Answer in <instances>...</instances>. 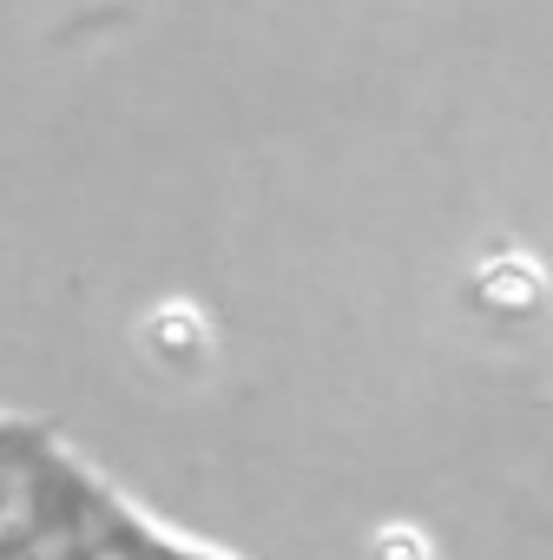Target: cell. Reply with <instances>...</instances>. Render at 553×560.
<instances>
[{
  "instance_id": "obj_2",
  "label": "cell",
  "mask_w": 553,
  "mask_h": 560,
  "mask_svg": "<svg viewBox=\"0 0 553 560\" xmlns=\"http://www.w3.org/2000/svg\"><path fill=\"white\" fill-rule=\"evenodd\" d=\"M139 343H145V357H152L158 370H172V376H191V370L211 357V330H204V317L185 311V304L152 311L145 330H139Z\"/></svg>"
},
{
  "instance_id": "obj_1",
  "label": "cell",
  "mask_w": 553,
  "mask_h": 560,
  "mask_svg": "<svg viewBox=\"0 0 553 560\" xmlns=\"http://www.w3.org/2000/svg\"><path fill=\"white\" fill-rule=\"evenodd\" d=\"M553 304V284H546V270L533 257H487L474 270V317L494 324V330H533Z\"/></svg>"
},
{
  "instance_id": "obj_3",
  "label": "cell",
  "mask_w": 553,
  "mask_h": 560,
  "mask_svg": "<svg viewBox=\"0 0 553 560\" xmlns=\"http://www.w3.org/2000/svg\"><path fill=\"white\" fill-rule=\"evenodd\" d=\"M369 560H435V547L415 527H383L376 547H369Z\"/></svg>"
}]
</instances>
